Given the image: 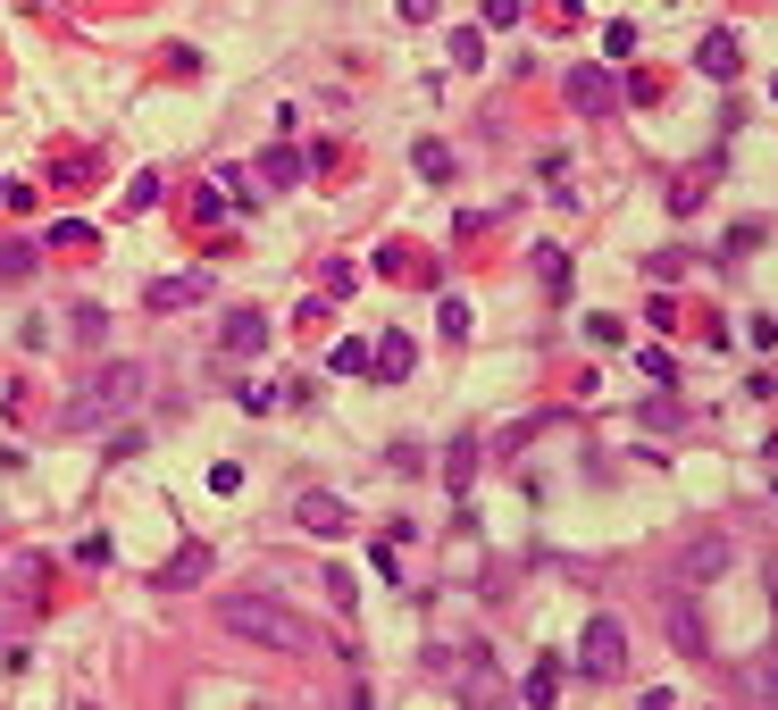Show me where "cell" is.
I'll return each mask as SVG.
<instances>
[{
    "label": "cell",
    "instance_id": "cell-17",
    "mask_svg": "<svg viewBox=\"0 0 778 710\" xmlns=\"http://www.w3.org/2000/svg\"><path fill=\"white\" fill-rule=\"evenodd\" d=\"M34 276V243H0V284H25Z\"/></svg>",
    "mask_w": 778,
    "mask_h": 710
},
{
    "label": "cell",
    "instance_id": "cell-2",
    "mask_svg": "<svg viewBox=\"0 0 778 710\" xmlns=\"http://www.w3.org/2000/svg\"><path fill=\"white\" fill-rule=\"evenodd\" d=\"M143 359H101L93 376H84L76 393H68V410H59V435H93V427H110L126 401H143Z\"/></svg>",
    "mask_w": 778,
    "mask_h": 710
},
{
    "label": "cell",
    "instance_id": "cell-22",
    "mask_svg": "<svg viewBox=\"0 0 778 710\" xmlns=\"http://www.w3.org/2000/svg\"><path fill=\"white\" fill-rule=\"evenodd\" d=\"M552 693H561V686H552V669H528V686H519V702H528V710H552Z\"/></svg>",
    "mask_w": 778,
    "mask_h": 710
},
{
    "label": "cell",
    "instance_id": "cell-13",
    "mask_svg": "<svg viewBox=\"0 0 778 710\" xmlns=\"http://www.w3.org/2000/svg\"><path fill=\"white\" fill-rule=\"evenodd\" d=\"M209 577V543H185L168 568H159V585H201Z\"/></svg>",
    "mask_w": 778,
    "mask_h": 710
},
{
    "label": "cell",
    "instance_id": "cell-27",
    "mask_svg": "<svg viewBox=\"0 0 778 710\" xmlns=\"http://www.w3.org/2000/svg\"><path fill=\"white\" fill-rule=\"evenodd\" d=\"M519 9H528V0H486V25H494V34H511Z\"/></svg>",
    "mask_w": 778,
    "mask_h": 710
},
{
    "label": "cell",
    "instance_id": "cell-3",
    "mask_svg": "<svg viewBox=\"0 0 778 710\" xmlns=\"http://www.w3.org/2000/svg\"><path fill=\"white\" fill-rule=\"evenodd\" d=\"M662 636H670V652H678V660H703V652H712L703 602H695V585H678V577L662 585Z\"/></svg>",
    "mask_w": 778,
    "mask_h": 710
},
{
    "label": "cell",
    "instance_id": "cell-20",
    "mask_svg": "<svg viewBox=\"0 0 778 710\" xmlns=\"http://www.w3.org/2000/svg\"><path fill=\"white\" fill-rule=\"evenodd\" d=\"M603 59H636V25H627V18L603 25Z\"/></svg>",
    "mask_w": 778,
    "mask_h": 710
},
{
    "label": "cell",
    "instance_id": "cell-16",
    "mask_svg": "<svg viewBox=\"0 0 778 710\" xmlns=\"http://www.w3.org/2000/svg\"><path fill=\"white\" fill-rule=\"evenodd\" d=\"M536 276H544V293H570V260L552 243H536Z\"/></svg>",
    "mask_w": 778,
    "mask_h": 710
},
{
    "label": "cell",
    "instance_id": "cell-25",
    "mask_svg": "<svg viewBox=\"0 0 778 710\" xmlns=\"http://www.w3.org/2000/svg\"><path fill=\"white\" fill-rule=\"evenodd\" d=\"M636 368H645L653 385H678V359H670V352H636Z\"/></svg>",
    "mask_w": 778,
    "mask_h": 710
},
{
    "label": "cell",
    "instance_id": "cell-24",
    "mask_svg": "<svg viewBox=\"0 0 778 710\" xmlns=\"http://www.w3.org/2000/svg\"><path fill=\"white\" fill-rule=\"evenodd\" d=\"M745 343H754V352H778V319H770V310H754V319H745Z\"/></svg>",
    "mask_w": 778,
    "mask_h": 710
},
{
    "label": "cell",
    "instance_id": "cell-6",
    "mask_svg": "<svg viewBox=\"0 0 778 710\" xmlns=\"http://www.w3.org/2000/svg\"><path fill=\"white\" fill-rule=\"evenodd\" d=\"M570 109H587V117L620 109V75H611V67H578L570 75Z\"/></svg>",
    "mask_w": 778,
    "mask_h": 710
},
{
    "label": "cell",
    "instance_id": "cell-23",
    "mask_svg": "<svg viewBox=\"0 0 778 710\" xmlns=\"http://www.w3.org/2000/svg\"><path fill=\"white\" fill-rule=\"evenodd\" d=\"M152 201H159V168H143V176L126 185V201H117V209H152Z\"/></svg>",
    "mask_w": 778,
    "mask_h": 710
},
{
    "label": "cell",
    "instance_id": "cell-1",
    "mask_svg": "<svg viewBox=\"0 0 778 710\" xmlns=\"http://www.w3.org/2000/svg\"><path fill=\"white\" fill-rule=\"evenodd\" d=\"M218 618H227V636L260 644V652H286V660H319L326 652V636L310 627L302 610H286L277 594H227V602H218Z\"/></svg>",
    "mask_w": 778,
    "mask_h": 710
},
{
    "label": "cell",
    "instance_id": "cell-12",
    "mask_svg": "<svg viewBox=\"0 0 778 710\" xmlns=\"http://www.w3.org/2000/svg\"><path fill=\"white\" fill-rule=\"evenodd\" d=\"M369 368H377V376H385V385H402V376H411V368H418V352H411V335H385V343H377V352H369Z\"/></svg>",
    "mask_w": 778,
    "mask_h": 710
},
{
    "label": "cell",
    "instance_id": "cell-15",
    "mask_svg": "<svg viewBox=\"0 0 778 710\" xmlns=\"http://www.w3.org/2000/svg\"><path fill=\"white\" fill-rule=\"evenodd\" d=\"M411 168L427 176V185H444V176H453V150H444V143H418V150H411Z\"/></svg>",
    "mask_w": 778,
    "mask_h": 710
},
{
    "label": "cell",
    "instance_id": "cell-21",
    "mask_svg": "<svg viewBox=\"0 0 778 710\" xmlns=\"http://www.w3.org/2000/svg\"><path fill=\"white\" fill-rule=\"evenodd\" d=\"M620 93L636 101V109H653V101H662V75H653V67H636V75H627V84H620Z\"/></svg>",
    "mask_w": 778,
    "mask_h": 710
},
{
    "label": "cell",
    "instance_id": "cell-5",
    "mask_svg": "<svg viewBox=\"0 0 778 710\" xmlns=\"http://www.w3.org/2000/svg\"><path fill=\"white\" fill-rule=\"evenodd\" d=\"M728 561H737L728 535H686L678 552H670V577L678 585H712V577H728Z\"/></svg>",
    "mask_w": 778,
    "mask_h": 710
},
{
    "label": "cell",
    "instance_id": "cell-28",
    "mask_svg": "<svg viewBox=\"0 0 778 710\" xmlns=\"http://www.w3.org/2000/svg\"><path fill=\"white\" fill-rule=\"evenodd\" d=\"M402 18H411V25H427V18H436V0H402Z\"/></svg>",
    "mask_w": 778,
    "mask_h": 710
},
{
    "label": "cell",
    "instance_id": "cell-8",
    "mask_svg": "<svg viewBox=\"0 0 778 710\" xmlns=\"http://www.w3.org/2000/svg\"><path fill=\"white\" fill-rule=\"evenodd\" d=\"M695 67L712 75V84H737V75H745V42H737V34H703Z\"/></svg>",
    "mask_w": 778,
    "mask_h": 710
},
{
    "label": "cell",
    "instance_id": "cell-26",
    "mask_svg": "<svg viewBox=\"0 0 778 710\" xmlns=\"http://www.w3.org/2000/svg\"><path fill=\"white\" fill-rule=\"evenodd\" d=\"M335 376H369V343H335Z\"/></svg>",
    "mask_w": 778,
    "mask_h": 710
},
{
    "label": "cell",
    "instance_id": "cell-11",
    "mask_svg": "<svg viewBox=\"0 0 778 710\" xmlns=\"http://www.w3.org/2000/svg\"><path fill=\"white\" fill-rule=\"evenodd\" d=\"M218 343H227V352H235V359H251V352H268V319H260V310H227V335H218Z\"/></svg>",
    "mask_w": 778,
    "mask_h": 710
},
{
    "label": "cell",
    "instance_id": "cell-14",
    "mask_svg": "<svg viewBox=\"0 0 778 710\" xmlns=\"http://www.w3.org/2000/svg\"><path fill=\"white\" fill-rule=\"evenodd\" d=\"M453 67H486V25H453Z\"/></svg>",
    "mask_w": 778,
    "mask_h": 710
},
{
    "label": "cell",
    "instance_id": "cell-18",
    "mask_svg": "<svg viewBox=\"0 0 778 710\" xmlns=\"http://www.w3.org/2000/svg\"><path fill=\"white\" fill-rule=\"evenodd\" d=\"M436 326L460 343V335H469V301H460V293H444V301H436Z\"/></svg>",
    "mask_w": 778,
    "mask_h": 710
},
{
    "label": "cell",
    "instance_id": "cell-30",
    "mask_svg": "<svg viewBox=\"0 0 778 710\" xmlns=\"http://www.w3.org/2000/svg\"><path fill=\"white\" fill-rule=\"evenodd\" d=\"M770 710H778V660H770Z\"/></svg>",
    "mask_w": 778,
    "mask_h": 710
},
{
    "label": "cell",
    "instance_id": "cell-29",
    "mask_svg": "<svg viewBox=\"0 0 778 710\" xmlns=\"http://www.w3.org/2000/svg\"><path fill=\"white\" fill-rule=\"evenodd\" d=\"M352 710H377V702H369V686H352Z\"/></svg>",
    "mask_w": 778,
    "mask_h": 710
},
{
    "label": "cell",
    "instance_id": "cell-10",
    "mask_svg": "<svg viewBox=\"0 0 778 710\" xmlns=\"http://www.w3.org/2000/svg\"><path fill=\"white\" fill-rule=\"evenodd\" d=\"M293 519H302L310 535H343V526H352V510H343L335 493H302V502H293Z\"/></svg>",
    "mask_w": 778,
    "mask_h": 710
},
{
    "label": "cell",
    "instance_id": "cell-9",
    "mask_svg": "<svg viewBox=\"0 0 778 710\" xmlns=\"http://www.w3.org/2000/svg\"><path fill=\"white\" fill-rule=\"evenodd\" d=\"M302 168H310V159H302L293 143H268V150H260V185H268V192H293V185H302Z\"/></svg>",
    "mask_w": 778,
    "mask_h": 710
},
{
    "label": "cell",
    "instance_id": "cell-31",
    "mask_svg": "<svg viewBox=\"0 0 778 710\" xmlns=\"http://www.w3.org/2000/svg\"><path fill=\"white\" fill-rule=\"evenodd\" d=\"M0 201H9V185H0Z\"/></svg>",
    "mask_w": 778,
    "mask_h": 710
},
{
    "label": "cell",
    "instance_id": "cell-32",
    "mask_svg": "<svg viewBox=\"0 0 778 710\" xmlns=\"http://www.w3.org/2000/svg\"><path fill=\"white\" fill-rule=\"evenodd\" d=\"M770 101H778V84H770Z\"/></svg>",
    "mask_w": 778,
    "mask_h": 710
},
{
    "label": "cell",
    "instance_id": "cell-4",
    "mask_svg": "<svg viewBox=\"0 0 778 710\" xmlns=\"http://www.w3.org/2000/svg\"><path fill=\"white\" fill-rule=\"evenodd\" d=\"M578 669H587L594 686L627 677V636H620V618H603V610L587 618V636H578Z\"/></svg>",
    "mask_w": 778,
    "mask_h": 710
},
{
    "label": "cell",
    "instance_id": "cell-19",
    "mask_svg": "<svg viewBox=\"0 0 778 710\" xmlns=\"http://www.w3.org/2000/svg\"><path fill=\"white\" fill-rule=\"evenodd\" d=\"M110 335V310H101V301H76V343H101Z\"/></svg>",
    "mask_w": 778,
    "mask_h": 710
},
{
    "label": "cell",
    "instance_id": "cell-7",
    "mask_svg": "<svg viewBox=\"0 0 778 710\" xmlns=\"http://www.w3.org/2000/svg\"><path fill=\"white\" fill-rule=\"evenodd\" d=\"M143 301H152V310H193V301H209V276H201V268H185V276H152Z\"/></svg>",
    "mask_w": 778,
    "mask_h": 710
}]
</instances>
